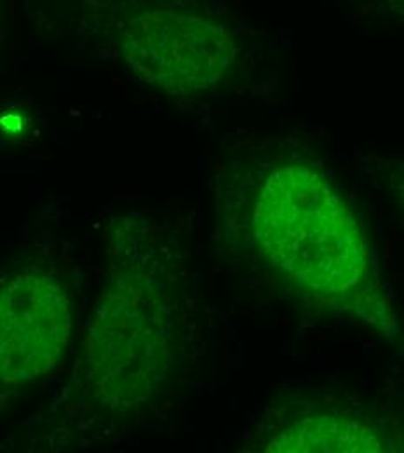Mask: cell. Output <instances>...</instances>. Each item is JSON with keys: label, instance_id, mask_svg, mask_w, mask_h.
Segmentation results:
<instances>
[{"label": "cell", "instance_id": "2", "mask_svg": "<svg viewBox=\"0 0 404 453\" xmlns=\"http://www.w3.org/2000/svg\"><path fill=\"white\" fill-rule=\"evenodd\" d=\"M168 307L136 274H122L105 296L89 337L91 363L102 389L134 403L154 393L172 365Z\"/></svg>", "mask_w": 404, "mask_h": 453}, {"label": "cell", "instance_id": "5", "mask_svg": "<svg viewBox=\"0 0 404 453\" xmlns=\"http://www.w3.org/2000/svg\"><path fill=\"white\" fill-rule=\"evenodd\" d=\"M375 434L346 418H305L281 433L269 452H380Z\"/></svg>", "mask_w": 404, "mask_h": 453}, {"label": "cell", "instance_id": "1", "mask_svg": "<svg viewBox=\"0 0 404 453\" xmlns=\"http://www.w3.org/2000/svg\"><path fill=\"white\" fill-rule=\"evenodd\" d=\"M256 244L298 289L347 303L368 281V246L357 217L319 171L289 165L263 181L255 211Z\"/></svg>", "mask_w": 404, "mask_h": 453}, {"label": "cell", "instance_id": "4", "mask_svg": "<svg viewBox=\"0 0 404 453\" xmlns=\"http://www.w3.org/2000/svg\"><path fill=\"white\" fill-rule=\"evenodd\" d=\"M68 337V302L55 280L23 274L0 291L2 382H27L50 373Z\"/></svg>", "mask_w": 404, "mask_h": 453}, {"label": "cell", "instance_id": "3", "mask_svg": "<svg viewBox=\"0 0 404 453\" xmlns=\"http://www.w3.org/2000/svg\"><path fill=\"white\" fill-rule=\"evenodd\" d=\"M122 35L124 55L134 72L164 93L179 96L215 88L233 59L229 30L187 11H141L127 19Z\"/></svg>", "mask_w": 404, "mask_h": 453}]
</instances>
